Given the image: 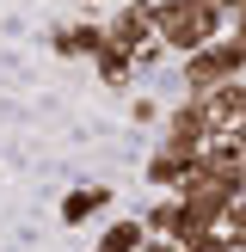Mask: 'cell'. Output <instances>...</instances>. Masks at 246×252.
Masks as SVG:
<instances>
[{
	"label": "cell",
	"instance_id": "obj_1",
	"mask_svg": "<svg viewBox=\"0 0 246 252\" xmlns=\"http://www.w3.org/2000/svg\"><path fill=\"white\" fill-rule=\"evenodd\" d=\"M228 31V12L215 6V0H154V43L172 49V56H191V49L215 43V37Z\"/></svg>",
	"mask_w": 246,
	"mask_h": 252
},
{
	"label": "cell",
	"instance_id": "obj_2",
	"mask_svg": "<svg viewBox=\"0 0 246 252\" xmlns=\"http://www.w3.org/2000/svg\"><path fill=\"white\" fill-rule=\"evenodd\" d=\"M179 74H184V86H191V93H209V86L246 80V43H240V37H228V31H221L215 43L191 49V56L179 62Z\"/></svg>",
	"mask_w": 246,
	"mask_h": 252
},
{
	"label": "cell",
	"instance_id": "obj_3",
	"mask_svg": "<svg viewBox=\"0 0 246 252\" xmlns=\"http://www.w3.org/2000/svg\"><path fill=\"white\" fill-rule=\"evenodd\" d=\"M209 135H215V123L203 117V105H197V93H184L179 105L166 111V117H160V148H172V154H203L209 148Z\"/></svg>",
	"mask_w": 246,
	"mask_h": 252
},
{
	"label": "cell",
	"instance_id": "obj_4",
	"mask_svg": "<svg viewBox=\"0 0 246 252\" xmlns=\"http://www.w3.org/2000/svg\"><path fill=\"white\" fill-rule=\"evenodd\" d=\"M105 37L117 49H142V43H154V0H117V12L105 19Z\"/></svg>",
	"mask_w": 246,
	"mask_h": 252
},
{
	"label": "cell",
	"instance_id": "obj_5",
	"mask_svg": "<svg viewBox=\"0 0 246 252\" xmlns=\"http://www.w3.org/2000/svg\"><path fill=\"white\" fill-rule=\"evenodd\" d=\"M197 105H203V117L215 123V135H240V123H246V80L209 86V93H197Z\"/></svg>",
	"mask_w": 246,
	"mask_h": 252
},
{
	"label": "cell",
	"instance_id": "obj_6",
	"mask_svg": "<svg viewBox=\"0 0 246 252\" xmlns=\"http://www.w3.org/2000/svg\"><path fill=\"white\" fill-rule=\"evenodd\" d=\"M191 172H197L191 154H172V148H154V154H148V185H160L166 197H179L184 185H191Z\"/></svg>",
	"mask_w": 246,
	"mask_h": 252
},
{
	"label": "cell",
	"instance_id": "obj_7",
	"mask_svg": "<svg viewBox=\"0 0 246 252\" xmlns=\"http://www.w3.org/2000/svg\"><path fill=\"white\" fill-rule=\"evenodd\" d=\"M105 209H111V185H68V197H62V221L68 228H86Z\"/></svg>",
	"mask_w": 246,
	"mask_h": 252
},
{
	"label": "cell",
	"instance_id": "obj_8",
	"mask_svg": "<svg viewBox=\"0 0 246 252\" xmlns=\"http://www.w3.org/2000/svg\"><path fill=\"white\" fill-rule=\"evenodd\" d=\"M98 43H105V25H62V31L56 37H49V49H56V56H86V62H92V49Z\"/></svg>",
	"mask_w": 246,
	"mask_h": 252
},
{
	"label": "cell",
	"instance_id": "obj_9",
	"mask_svg": "<svg viewBox=\"0 0 246 252\" xmlns=\"http://www.w3.org/2000/svg\"><path fill=\"white\" fill-rule=\"evenodd\" d=\"M142 228H148V240H172V246H179V234H184V203H179V197H160V203L142 216Z\"/></svg>",
	"mask_w": 246,
	"mask_h": 252
},
{
	"label": "cell",
	"instance_id": "obj_10",
	"mask_svg": "<svg viewBox=\"0 0 246 252\" xmlns=\"http://www.w3.org/2000/svg\"><path fill=\"white\" fill-rule=\"evenodd\" d=\"M92 68H98V80H105V86H123V80L135 74V56H129V49H117V43L105 37V43L92 49Z\"/></svg>",
	"mask_w": 246,
	"mask_h": 252
},
{
	"label": "cell",
	"instance_id": "obj_11",
	"mask_svg": "<svg viewBox=\"0 0 246 252\" xmlns=\"http://www.w3.org/2000/svg\"><path fill=\"white\" fill-rule=\"evenodd\" d=\"M142 240H148V228H142V221L117 216L105 234H98V252H142Z\"/></svg>",
	"mask_w": 246,
	"mask_h": 252
},
{
	"label": "cell",
	"instance_id": "obj_12",
	"mask_svg": "<svg viewBox=\"0 0 246 252\" xmlns=\"http://www.w3.org/2000/svg\"><path fill=\"white\" fill-rule=\"evenodd\" d=\"M160 56H166V49H160V43H142V49H135V68H154Z\"/></svg>",
	"mask_w": 246,
	"mask_h": 252
},
{
	"label": "cell",
	"instance_id": "obj_13",
	"mask_svg": "<svg viewBox=\"0 0 246 252\" xmlns=\"http://www.w3.org/2000/svg\"><path fill=\"white\" fill-rule=\"evenodd\" d=\"M135 123H160V105H154V98H135Z\"/></svg>",
	"mask_w": 246,
	"mask_h": 252
},
{
	"label": "cell",
	"instance_id": "obj_14",
	"mask_svg": "<svg viewBox=\"0 0 246 252\" xmlns=\"http://www.w3.org/2000/svg\"><path fill=\"white\" fill-rule=\"evenodd\" d=\"M228 37H240V43H246V6L234 12V19H228Z\"/></svg>",
	"mask_w": 246,
	"mask_h": 252
},
{
	"label": "cell",
	"instance_id": "obj_15",
	"mask_svg": "<svg viewBox=\"0 0 246 252\" xmlns=\"http://www.w3.org/2000/svg\"><path fill=\"white\" fill-rule=\"evenodd\" d=\"M142 252H184V246H172V240H142Z\"/></svg>",
	"mask_w": 246,
	"mask_h": 252
}]
</instances>
